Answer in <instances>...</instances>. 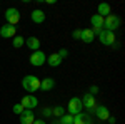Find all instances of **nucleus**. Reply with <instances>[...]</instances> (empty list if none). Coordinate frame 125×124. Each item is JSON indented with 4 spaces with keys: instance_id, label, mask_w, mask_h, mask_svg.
Wrapping results in <instances>:
<instances>
[{
    "instance_id": "obj_1",
    "label": "nucleus",
    "mask_w": 125,
    "mask_h": 124,
    "mask_svg": "<svg viewBox=\"0 0 125 124\" xmlns=\"http://www.w3.org/2000/svg\"><path fill=\"white\" fill-rule=\"evenodd\" d=\"M22 87L27 92H35L40 89V79L35 76H25L22 79Z\"/></svg>"
},
{
    "instance_id": "obj_2",
    "label": "nucleus",
    "mask_w": 125,
    "mask_h": 124,
    "mask_svg": "<svg viewBox=\"0 0 125 124\" xmlns=\"http://www.w3.org/2000/svg\"><path fill=\"white\" fill-rule=\"evenodd\" d=\"M104 27L108 32H114V30H117L120 27V19L117 15H114V14H110V15H107L105 19H104Z\"/></svg>"
},
{
    "instance_id": "obj_3",
    "label": "nucleus",
    "mask_w": 125,
    "mask_h": 124,
    "mask_svg": "<svg viewBox=\"0 0 125 124\" xmlns=\"http://www.w3.org/2000/svg\"><path fill=\"white\" fill-rule=\"evenodd\" d=\"M68 114L70 116H75V114H80L82 112V109H83V106H82V99H78V97H72L70 101H68Z\"/></svg>"
},
{
    "instance_id": "obj_4",
    "label": "nucleus",
    "mask_w": 125,
    "mask_h": 124,
    "mask_svg": "<svg viewBox=\"0 0 125 124\" xmlns=\"http://www.w3.org/2000/svg\"><path fill=\"white\" fill-rule=\"evenodd\" d=\"M5 19H7V24H9V25H13V27H15L20 22V12L17 9H7Z\"/></svg>"
},
{
    "instance_id": "obj_5",
    "label": "nucleus",
    "mask_w": 125,
    "mask_h": 124,
    "mask_svg": "<svg viewBox=\"0 0 125 124\" xmlns=\"http://www.w3.org/2000/svg\"><path fill=\"white\" fill-rule=\"evenodd\" d=\"M98 39L104 45H114L115 44V34L114 32H108V30H102L98 34Z\"/></svg>"
},
{
    "instance_id": "obj_6",
    "label": "nucleus",
    "mask_w": 125,
    "mask_h": 124,
    "mask_svg": "<svg viewBox=\"0 0 125 124\" xmlns=\"http://www.w3.org/2000/svg\"><path fill=\"white\" fill-rule=\"evenodd\" d=\"M45 60H47V57H45V54L42 52V50H35L32 55H30V64L35 67L39 66H43L45 64Z\"/></svg>"
},
{
    "instance_id": "obj_7",
    "label": "nucleus",
    "mask_w": 125,
    "mask_h": 124,
    "mask_svg": "<svg viewBox=\"0 0 125 124\" xmlns=\"http://www.w3.org/2000/svg\"><path fill=\"white\" fill-rule=\"evenodd\" d=\"M22 107H25V109H29V111H32L33 107H37V104H39V101H37V97L35 96H25L23 99H22Z\"/></svg>"
},
{
    "instance_id": "obj_8",
    "label": "nucleus",
    "mask_w": 125,
    "mask_h": 124,
    "mask_svg": "<svg viewBox=\"0 0 125 124\" xmlns=\"http://www.w3.org/2000/svg\"><path fill=\"white\" fill-rule=\"evenodd\" d=\"M15 34H17V27H13V25H9V24H5V25L0 29V37L12 39V37H15Z\"/></svg>"
},
{
    "instance_id": "obj_9",
    "label": "nucleus",
    "mask_w": 125,
    "mask_h": 124,
    "mask_svg": "<svg viewBox=\"0 0 125 124\" xmlns=\"http://www.w3.org/2000/svg\"><path fill=\"white\" fill-rule=\"evenodd\" d=\"M82 106H83L85 109H88V111H95V107H97L95 97L92 94H85V97L82 99Z\"/></svg>"
},
{
    "instance_id": "obj_10",
    "label": "nucleus",
    "mask_w": 125,
    "mask_h": 124,
    "mask_svg": "<svg viewBox=\"0 0 125 124\" xmlns=\"http://www.w3.org/2000/svg\"><path fill=\"white\" fill-rule=\"evenodd\" d=\"M33 121H35L33 112L29 111V109H23V112L20 114V123L22 124H33Z\"/></svg>"
},
{
    "instance_id": "obj_11",
    "label": "nucleus",
    "mask_w": 125,
    "mask_h": 124,
    "mask_svg": "<svg viewBox=\"0 0 125 124\" xmlns=\"http://www.w3.org/2000/svg\"><path fill=\"white\" fill-rule=\"evenodd\" d=\"M95 114H97V117L98 119H102V121H107L108 119V109H107L105 106H97L95 107Z\"/></svg>"
},
{
    "instance_id": "obj_12",
    "label": "nucleus",
    "mask_w": 125,
    "mask_h": 124,
    "mask_svg": "<svg viewBox=\"0 0 125 124\" xmlns=\"http://www.w3.org/2000/svg\"><path fill=\"white\" fill-rule=\"evenodd\" d=\"M94 39H95V35H94L92 29H85V30H82V34H80V40H82V42H85V44H90V42H92Z\"/></svg>"
},
{
    "instance_id": "obj_13",
    "label": "nucleus",
    "mask_w": 125,
    "mask_h": 124,
    "mask_svg": "<svg viewBox=\"0 0 125 124\" xmlns=\"http://www.w3.org/2000/svg\"><path fill=\"white\" fill-rule=\"evenodd\" d=\"M53 86H55V81L52 77H47V79L40 81V89L42 91H50V89H53Z\"/></svg>"
},
{
    "instance_id": "obj_14",
    "label": "nucleus",
    "mask_w": 125,
    "mask_h": 124,
    "mask_svg": "<svg viewBox=\"0 0 125 124\" xmlns=\"http://www.w3.org/2000/svg\"><path fill=\"white\" fill-rule=\"evenodd\" d=\"M32 20H33L35 24H43V22H45V14L39 9L33 10V12H32Z\"/></svg>"
},
{
    "instance_id": "obj_15",
    "label": "nucleus",
    "mask_w": 125,
    "mask_h": 124,
    "mask_svg": "<svg viewBox=\"0 0 125 124\" xmlns=\"http://www.w3.org/2000/svg\"><path fill=\"white\" fill-rule=\"evenodd\" d=\"M25 44H27V47L30 49V50H39V47H40V40L37 37H30V39H27L25 40Z\"/></svg>"
},
{
    "instance_id": "obj_16",
    "label": "nucleus",
    "mask_w": 125,
    "mask_h": 124,
    "mask_svg": "<svg viewBox=\"0 0 125 124\" xmlns=\"http://www.w3.org/2000/svg\"><path fill=\"white\" fill-rule=\"evenodd\" d=\"M73 124H90V117L83 112L73 116Z\"/></svg>"
},
{
    "instance_id": "obj_17",
    "label": "nucleus",
    "mask_w": 125,
    "mask_h": 124,
    "mask_svg": "<svg viewBox=\"0 0 125 124\" xmlns=\"http://www.w3.org/2000/svg\"><path fill=\"white\" fill-rule=\"evenodd\" d=\"M90 22H92L94 29H102V27H104V17H100L98 14H95V15H92V19H90Z\"/></svg>"
},
{
    "instance_id": "obj_18",
    "label": "nucleus",
    "mask_w": 125,
    "mask_h": 124,
    "mask_svg": "<svg viewBox=\"0 0 125 124\" xmlns=\"http://www.w3.org/2000/svg\"><path fill=\"white\" fill-rule=\"evenodd\" d=\"M60 64H62V59H60V55H58V54H50V55H48V66L58 67Z\"/></svg>"
},
{
    "instance_id": "obj_19",
    "label": "nucleus",
    "mask_w": 125,
    "mask_h": 124,
    "mask_svg": "<svg viewBox=\"0 0 125 124\" xmlns=\"http://www.w3.org/2000/svg\"><path fill=\"white\" fill-rule=\"evenodd\" d=\"M98 15L105 19L107 15H110V5L108 3H100L98 5Z\"/></svg>"
},
{
    "instance_id": "obj_20",
    "label": "nucleus",
    "mask_w": 125,
    "mask_h": 124,
    "mask_svg": "<svg viewBox=\"0 0 125 124\" xmlns=\"http://www.w3.org/2000/svg\"><path fill=\"white\" fill-rule=\"evenodd\" d=\"M12 44H13V47H15V49H20L23 44H25V39L20 37V35H15V37H13V40H12Z\"/></svg>"
},
{
    "instance_id": "obj_21",
    "label": "nucleus",
    "mask_w": 125,
    "mask_h": 124,
    "mask_svg": "<svg viewBox=\"0 0 125 124\" xmlns=\"http://www.w3.org/2000/svg\"><path fill=\"white\" fill-rule=\"evenodd\" d=\"M60 123H62V124H73V116L63 114L62 117H60Z\"/></svg>"
},
{
    "instance_id": "obj_22",
    "label": "nucleus",
    "mask_w": 125,
    "mask_h": 124,
    "mask_svg": "<svg viewBox=\"0 0 125 124\" xmlns=\"http://www.w3.org/2000/svg\"><path fill=\"white\" fill-rule=\"evenodd\" d=\"M52 114L57 116V117H62V116H63V107H60V106L53 107V109H52Z\"/></svg>"
},
{
    "instance_id": "obj_23",
    "label": "nucleus",
    "mask_w": 125,
    "mask_h": 124,
    "mask_svg": "<svg viewBox=\"0 0 125 124\" xmlns=\"http://www.w3.org/2000/svg\"><path fill=\"white\" fill-rule=\"evenodd\" d=\"M13 112H15V114H22V112H23L22 104H15V106H13Z\"/></svg>"
},
{
    "instance_id": "obj_24",
    "label": "nucleus",
    "mask_w": 125,
    "mask_h": 124,
    "mask_svg": "<svg viewBox=\"0 0 125 124\" xmlns=\"http://www.w3.org/2000/svg\"><path fill=\"white\" fill-rule=\"evenodd\" d=\"M57 54L60 55V59H65V57L68 55V50H67V49H62L60 52H57Z\"/></svg>"
},
{
    "instance_id": "obj_25",
    "label": "nucleus",
    "mask_w": 125,
    "mask_h": 124,
    "mask_svg": "<svg viewBox=\"0 0 125 124\" xmlns=\"http://www.w3.org/2000/svg\"><path fill=\"white\" fill-rule=\"evenodd\" d=\"M80 34H82V30H73V32H72V37L73 39H80Z\"/></svg>"
},
{
    "instance_id": "obj_26",
    "label": "nucleus",
    "mask_w": 125,
    "mask_h": 124,
    "mask_svg": "<svg viewBox=\"0 0 125 124\" xmlns=\"http://www.w3.org/2000/svg\"><path fill=\"white\" fill-rule=\"evenodd\" d=\"M97 92H98V87H97V86H92V87H90V94H92V96L97 94Z\"/></svg>"
},
{
    "instance_id": "obj_27",
    "label": "nucleus",
    "mask_w": 125,
    "mask_h": 124,
    "mask_svg": "<svg viewBox=\"0 0 125 124\" xmlns=\"http://www.w3.org/2000/svg\"><path fill=\"white\" fill-rule=\"evenodd\" d=\"M43 116H48L50 117L52 116V109H43Z\"/></svg>"
},
{
    "instance_id": "obj_28",
    "label": "nucleus",
    "mask_w": 125,
    "mask_h": 124,
    "mask_svg": "<svg viewBox=\"0 0 125 124\" xmlns=\"http://www.w3.org/2000/svg\"><path fill=\"white\" fill-rule=\"evenodd\" d=\"M110 124H115V117H112V116H108V119H107Z\"/></svg>"
},
{
    "instance_id": "obj_29",
    "label": "nucleus",
    "mask_w": 125,
    "mask_h": 124,
    "mask_svg": "<svg viewBox=\"0 0 125 124\" xmlns=\"http://www.w3.org/2000/svg\"><path fill=\"white\" fill-rule=\"evenodd\" d=\"M33 124H45V121H33Z\"/></svg>"
}]
</instances>
